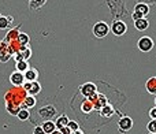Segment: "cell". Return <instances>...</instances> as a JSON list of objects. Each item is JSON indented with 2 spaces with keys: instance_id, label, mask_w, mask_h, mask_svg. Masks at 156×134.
<instances>
[{
  "instance_id": "cell-32",
  "label": "cell",
  "mask_w": 156,
  "mask_h": 134,
  "mask_svg": "<svg viewBox=\"0 0 156 134\" xmlns=\"http://www.w3.org/2000/svg\"><path fill=\"white\" fill-rule=\"evenodd\" d=\"M137 3H144L147 5H156V0H140Z\"/></svg>"
},
{
  "instance_id": "cell-30",
  "label": "cell",
  "mask_w": 156,
  "mask_h": 134,
  "mask_svg": "<svg viewBox=\"0 0 156 134\" xmlns=\"http://www.w3.org/2000/svg\"><path fill=\"white\" fill-rule=\"evenodd\" d=\"M67 127L71 130V133H73V132H77V130L80 129V125H78L77 122H74V121H70L69 122V125H67Z\"/></svg>"
},
{
  "instance_id": "cell-10",
  "label": "cell",
  "mask_w": 156,
  "mask_h": 134,
  "mask_svg": "<svg viewBox=\"0 0 156 134\" xmlns=\"http://www.w3.org/2000/svg\"><path fill=\"white\" fill-rule=\"evenodd\" d=\"M30 56H32V49H30L29 45H26V47H21L19 51L12 58L15 59V62H18V60H29Z\"/></svg>"
},
{
  "instance_id": "cell-41",
  "label": "cell",
  "mask_w": 156,
  "mask_h": 134,
  "mask_svg": "<svg viewBox=\"0 0 156 134\" xmlns=\"http://www.w3.org/2000/svg\"><path fill=\"white\" fill-rule=\"evenodd\" d=\"M0 16H2V14H0Z\"/></svg>"
},
{
  "instance_id": "cell-29",
  "label": "cell",
  "mask_w": 156,
  "mask_h": 134,
  "mask_svg": "<svg viewBox=\"0 0 156 134\" xmlns=\"http://www.w3.org/2000/svg\"><path fill=\"white\" fill-rule=\"evenodd\" d=\"M147 129H148L149 133H156V121H149L148 125H147Z\"/></svg>"
},
{
  "instance_id": "cell-37",
  "label": "cell",
  "mask_w": 156,
  "mask_h": 134,
  "mask_svg": "<svg viewBox=\"0 0 156 134\" xmlns=\"http://www.w3.org/2000/svg\"><path fill=\"white\" fill-rule=\"evenodd\" d=\"M51 134H62V133H60V130H55V132L51 133Z\"/></svg>"
},
{
  "instance_id": "cell-33",
  "label": "cell",
  "mask_w": 156,
  "mask_h": 134,
  "mask_svg": "<svg viewBox=\"0 0 156 134\" xmlns=\"http://www.w3.org/2000/svg\"><path fill=\"white\" fill-rule=\"evenodd\" d=\"M140 18H144L141 14H138V12H136V11H133V14H132V19L133 21H137V19H140Z\"/></svg>"
},
{
  "instance_id": "cell-24",
  "label": "cell",
  "mask_w": 156,
  "mask_h": 134,
  "mask_svg": "<svg viewBox=\"0 0 156 134\" xmlns=\"http://www.w3.org/2000/svg\"><path fill=\"white\" fill-rule=\"evenodd\" d=\"M81 111H82L83 114H90L92 111H93V104H92L88 99L83 100V101L81 103Z\"/></svg>"
},
{
  "instance_id": "cell-27",
  "label": "cell",
  "mask_w": 156,
  "mask_h": 134,
  "mask_svg": "<svg viewBox=\"0 0 156 134\" xmlns=\"http://www.w3.org/2000/svg\"><path fill=\"white\" fill-rule=\"evenodd\" d=\"M16 40H18V43L21 44L22 47L29 45V43H30V37H29V34H26V33H19Z\"/></svg>"
},
{
  "instance_id": "cell-18",
  "label": "cell",
  "mask_w": 156,
  "mask_h": 134,
  "mask_svg": "<svg viewBox=\"0 0 156 134\" xmlns=\"http://www.w3.org/2000/svg\"><path fill=\"white\" fill-rule=\"evenodd\" d=\"M69 118L67 115H59L56 118V121H55V126H56V130H60L63 129V127H66L69 125Z\"/></svg>"
},
{
  "instance_id": "cell-20",
  "label": "cell",
  "mask_w": 156,
  "mask_h": 134,
  "mask_svg": "<svg viewBox=\"0 0 156 134\" xmlns=\"http://www.w3.org/2000/svg\"><path fill=\"white\" fill-rule=\"evenodd\" d=\"M134 11L136 12H138V14H141L143 16H147L149 14V5L144 4V3H136Z\"/></svg>"
},
{
  "instance_id": "cell-3",
  "label": "cell",
  "mask_w": 156,
  "mask_h": 134,
  "mask_svg": "<svg viewBox=\"0 0 156 134\" xmlns=\"http://www.w3.org/2000/svg\"><path fill=\"white\" fill-rule=\"evenodd\" d=\"M92 33H93V36L96 38H104V37H107V34L110 33V26H108L107 22L99 21L93 25Z\"/></svg>"
},
{
  "instance_id": "cell-26",
  "label": "cell",
  "mask_w": 156,
  "mask_h": 134,
  "mask_svg": "<svg viewBox=\"0 0 156 134\" xmlns=\"http://www.w3.org/2000/svg\"><path fill=\"white\" fill-rule=\"evenodd\" d=\"M8 44V49H10V52H11V55H15L16 52L19 51V48H21V44L18 43V40H14V41H11V43H7Z\"/></svg>"
},
{
  "instance_id": "cell-19",
  "label": "cell",
  "mask_w": 156,
  "mask_h": 134,
  "mask_svg": "<svg viewBox=\"0 0 156 134\" xmlns=\"http://www.w3.org/2000/svg\"><path fill=\"white\" fill-rule=\"evenodd\" d=\"M41 129L44 130L45 134H51L56 130V126H55V122L54 121H47L41 123Z\"/></svg>"
},
{
  "instance_id": "cell-22",
  "label": "cell",
  "mask_w": 156,
  "mask_h": 134,
  "mask_svg": "<svg viewBox=\"0 0 156 134\" xmlns=\"http://www.w3.org/2000/svg\"><path fill=\"white\" fill-rule=\"evenodd\" d=\"M114 114H115V108L112 107L111 104H107L105 107H103L101 110H100V115L101 116H107V118H110V116H112Z\"/></svg>"
},
{
  "instance_id": "cell-42",
  "label": "cell",
  "mask_w": 156,
  "mask_h": 134,
  "mask_svg": "<svg viewBox=\"0 0 156 134\" xmlns=\"http://www.w3.org/2000/svg\"><path fill=\"white\" fill-rule=\"evenodd\" d=\"M137 2H140V0H137Z\"/></svg>"
},
{
  "instance_id": "cell-6",
  "label": "cell",
  "mask_w": 156,
  "mask_h": 134,
  "mask_svg": "<svg viewBox=\"0 0 156 134\" xmlns=\"http://www.w3.org/2000/svg\"><path fill=\"white\" fill-rule=\"evenodd\" d=\"M154 47H155V43L149 36H143L137 41V48L141 52H151L154 49Z\"/></svg>"
},
{
  "instance_id": "cell-16",
  "label": "cell",
  "mask_w": 156,
  "mask_h": 134,
  "mask_svg": "<svg viewBox=\"0 0 156 134\" xmlns=\"http://www.w3.org/2000/svg\"><path fill=\"white\" fill-rule=\"evenodd\" d=\"M134 27L138 30V32H144L149 27V21L144 16V18H140L137 21H134Z\"/></svg>"
},
{
  "instance_id": "cell-35",
  "label": "cell",
  "mask_w": 156,
  "mask_h": 134,
  "mask_svg": "<svg viewBox=\"0 0 156 134\" xmlns=\"http://www.w3.org/2000/svg\"><path fill=\"white\" fill-rule=\"evenodd\" d=\"M60 133L62 134H71V130L66 126V127H63V129H60Z\"/></svg>"
},
{
  "instance_id": "cell-28",
  "label": "cell",
  "mask_w": 156,
  "mask_h": 134,
  "mask_svg": "<svg viewBox=\"0 0 156 134\" xmlns=\"http://www.w3.org/2000/svg\"><path fill=\"white\" fill-rule=\"evenodd\" d=\"M16 118H18L19 121H22V122L27 121V119L30 118V112H29V110H26V108H22V110L18 112V115H16Z\"/></svg>"
},
{
  "instance_id": "cell-12",
  "label": "cell",
  "mask_w": 156,
  "mask_h": 134,
  "mask_svg": "<svg viewBox=\"0 0 156 134\" xmlns=\"http://www.w3.org/2000/svg\"><path fill=\"white\" fill-rule=\"evenodd\" d=\"M11 58H12V55H11L10 49H8V44L2 40L0 41V62L5 63V62H8Z\"/></svg>"
},
{
  "instance_id": "cell-14",
  "label": "cell",
  "mask_w": 156,
  "mask_h": 134,
  "mask_svg": "<svg viewBox=\"0 0 156 134\" xmlns=\"http://www.w3.org/2000/svg\"><path fill=\"white\" fill-rule=\"evenodd\" d=\"M23 77H25V81H26V82H33V81H37L38 79V70L30 67L27 71L23 72Z\"/></svg>"
},
{
  "instance_id": "cell-11",
  "label": "cell",
  "mask_w": 156,
  "mask_h": 134,
  "mask_svg": "<svg viewBox=\"0 0 156 134\" xmlns=\"http://www.w3.org/2000/svg\"><path fill=\"white\" fill-rule=\"evenodd\" d=\"M118 127H119V132L121 133L129 132V130L133 127V119L127 115L122 116V118L118 121Z\"/></svg>"
},
{
  "instance_id": "cell-4",
  "label": "cell",
  "mask_w": 156,
  "mask_h": 134,
  "mask_svg": "<svg viewBox=\"0 0 156 134\" xmlns=\"http://www.w3.org/2000/svg\"><path fill=\"white\" fill-rule=\"evenodd\" d=\"M88 100L93 104V110H96V111H100L103 107H105V105L108 104L107 97L103 93H94L93 96H90Z\"/></svg>"
},
{
  "instance_id": "cell-23",
  "label": "cell",
  "mask_w": 156,
  "mask_h": 134,
  "mask_svg": "<svg viewBox=\"0 0 156 134\" xmlns=\"http://www.w3.org/2000/svg\"><path fill=\"white\" fill-rule=\"evenodd\" d=\"M36 104H37L36 96H30V94H27V97L25 99V101H23V108H26V110H30V108H33Z\"/></svg>"
},
{
  "instance_id": "cell-15",
  "label": "cell",
  "mask_w": 156,
  "mask_h": 134,
  "mask_svg": "<svg viewBox=\"0 0 156 134\" xmlns=\"http://www.w3.org/2000/svg\"><path fill=\"white\" fill-rule=\"evenodd\" d=\"M14 22L12 15H2L0 16V30H8L11 26V23Z\"/></svg>"
},
{
  "instance_id": "cell-39",
  "label": "cell",
  "mask_w": 156,
  "mask_h": 134,
  "mask_svg": "<svg viewBox=\"0 0 156 134\" xmlns=\"http://www.w3.org/2000/svg\"><path fill=\"white\" fill-rule=\"evenodd\" d=\"M155 104H156V97H155Z\"/></svg>"
},
{
  "instance_id": "cell-1",
  "label": "cell",
  "mask_w": 156,
  "mask_h": 134,
  "mask_svg": "<svg viewBox=\"0 0 156 134\" xmlns=\"http://www.w3.org/2000/svg\"><path fill=\"white\" fill-rule=\"evenodd\" d=\"M26 97L27 93L22 86H12V88L7 89V92L4 94L7 112L12 116H16L19 111L23 108V101Z\"/></svg>"
},
{
  "instance_id": "cell-17",
  "label": "cell",
  "mask_w": 156,
  "mask_h": 134,
  "mask_svg": "<svg viewBox=\"0 0 156 134\" xmlns=\"http://www.w3.org/2000/svg\"><path fill=\"white\" fill-rule=\"evenodd\" d=\"M145 89L149 94H156V77H151L147 79Z\"/></svg>"
},
{
  "instance_id": "cell-25",
  "label": "cell",
  "mask_w": 156,
  "mask_h": 134,
  "mask_svg": "<svg viewBox=\"0 0 156 134\" xmlns=\"http://www.w3.org/2000/svg\"><path fill=\"white\" fill-rule=\"evenodd\" d=\"M45 3H47V0H33V2L29 3V8L33 11H37V10H40Z\"/></svg>"
},
{
  "instance_id": "cell-40",
  "label": "cell",
  "mask_w": 156,
  "mask_h": 134,
  "mask_svg": "<svg viewBox=\"0 0 156 134\" xmlns=\"http://www.w3.org/2000/svg\"><path fill=\"white\" fill-rule=\"evenodd\" d=\"M30 2H33V0H29V3H30Z\"/></svg>"
},
{
  "instance_id": "cell-36",
  "label": "cell",
  "mask_w": 156,
  "mask_h": 134,
  "mask_svg": "<svg viewBox=\"0 0 156 134\" xmlns=\"http://www.w3.org/2000/svg\"><path fill=\"white\" fill-rule=\"evenodd\" d=\"M71 134H83V132H82V130H81V129H78L77 132H73Z\"/></svg>"
},
{
  "instance_id": "cell-2",
  "label": "cell",
  "mask_w": 156,
  "mask_h": 134,
  "mask_svg": "<svg viewBox=\"0 0 156 134\" xmlns=\"http://www.w3.org/2000/svg\"><path fill=\"white\" fill-rule=\"evenodd\" d=\"M37 115L43 122H47V121H52L58 115V111L52 104H47V105H43L37 111Z\"/></svg>"
},
{
  "instance_id": "cell-34",
  "label": "cell",
  "mask_w": 156,
  "mask_h": 134,
  "mask_svg": "<svg viewBox=\"0 0 156 134\" xmlns=\"http://www.w3.org/2000/svg\"><path fill=\"white\" fill-rule=\"evenodd\" d=\"M33 134H45V133H44V130L41 129V126H36L34 130H33Z\"/></svg>"
},
{
  "instance_id": "cell-38",
  "label": "cell",
  "mask_w": 156,
  "mask_h": 134,
  "mask_svg": "<svg viewBox=\"0 0 156 134\" xmlns=\"http://www.w3.org/2000/svg\"><path fill=\"white\" fill-rule=\"evenodd\" d=\"M148 134H156V133H148Z\"/></svg>"
},
{
  "instance_id": "cell-13",
  "label": "cell",
  "mask_w": 156,
  "mask_h": 134,
  "mask_svg": "<svg viewBox=\"0 0 156 134\" xmlns=\"http://www.w3.org/2000/svg\"><path fill=\"white\" fill-rule=\"evenodd\" d=\"M10 82L12 83V86H22L25 83L23 72L12 71V72H11V75H10Z\"/></svg>"
},
{
  "instance_id": "cell-9",
  "label": "cell",
  "mask_w": 156,
  "mask_h": 134,
  "mask_svg": "<svg viewBox=\"0 0 156 134\" xmlns=\"http://www.w3.org/2000/svg\"><path fill=\"white\" fill-rule=\"evenodd\" d=\"M21 26H22V22L18 23V26L10 27V29L7 30V34L4 36V38H3V41H5V43H11V41L16 40L18 36H19V33H21Z\"/></svg>"
},
{
  "instance_id": "cell-31",
  "label": "cell",
  "mask_w": 156,
  "mask_h": 134,
  "mask_svg": "<svg viewBox=\"0 0 156 134\" xmlns=\"http://www.w3.org/2000/svg\"><path fill=\"white\" fill-rule=\"evenodd\" d=\"M149 118L152 119V121H156V105L154 108H151V110H149Z\"/></svg>"
},
{
  "instance_id": "cell-21",
  "label": "cell",
  "mask_w": 156,
  "mask_h": 134,
  "mask_svg": "<svg viewBox=\"0 0 156 134\" xmlns=\"http://www.w3.org/2000/svg\"><path fill=\"white\" fill-rule=\"evenodd\" d=\"M29 69H30V66H29V62H27V60H18V62H15V71L25 72Z\"/></svg>"
},
{
  "instance_id": "cell-7",
  "label": "cell",
  "mask_w": 156,
  "mask_h": 134,
  "mask_svg": "<svg viewBox=\"0 0 156 134\" xmlns=\"http://www.w3.org/2000/svg\"><path fill=\"white\" fill-rule=\"evenodd\" d=\"M22 88H23L25 90H26V93L30 94V96H36V94H38L41 92V85L37 81H33V82H26V81H25Z\"/></svg>"
},
{
  "instance_id": "cell-8",
  "label": "cell",
  "mask_w": 156,
  "mask_h": 134,
  "mask_svg": "<svg viewBox=\"0 0 156 134\" xmlns=\"http://www.w3.org/2000/svg\"><path fill=\"white\" fill-rule=\"evenodd\" d=\"M80 93L82 94L83 97L89 99V97L93 96L94 93H97V88L93 82H86V83H83V85L80 86Z\"/></svg>"
},
{
  "instance_id": "cell-5",
  "label": "cell",
  "mask_w": 156,
  "mask_h": 134,
  "mask_svg": "<svg viewBox=\"0 0 156 134\" xmlns=\"http://www.w3.org/2000/svg\"><path fill=\"white\" fill-rule=\"evenodd\" d=\"M110 32H112L116 37H122L127 32V26L122 19H114L112 25L110 26Z\"/></svg>"
}]
</instances>
